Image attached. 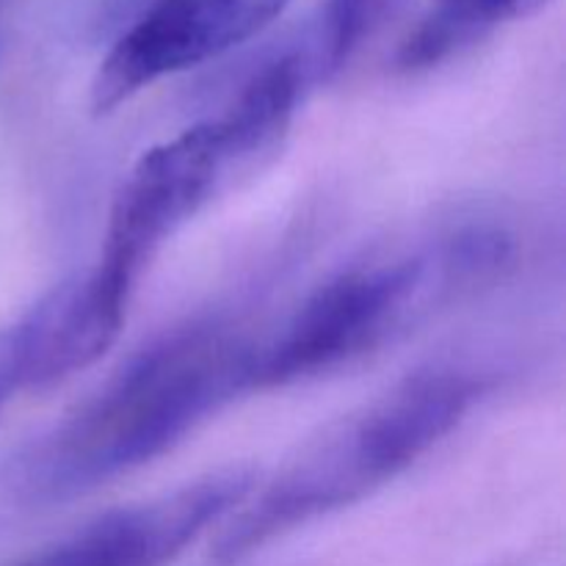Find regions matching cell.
<instances>
[{
  "label": "cell",
  "instance_id": "8",
  "mask_svg": "<svg viewBox=\"0 0 566 566\" xmlns=\"http://www.w3.org/2000/svg\"><path fill=\"white\" fill-rule=\"evenodd\" d=\"M551 0H440L429 17L409 33L398 53L403 70H429L459 50L479 42L503 22L525 20Z\"/></svg>",
  "mask_w": 566,
  "mask_h": 566
},
{
  "label": "cell",
  "instance_id": "6",
  "mask_svg": "<svg viewBox=\"0 0 566 566\" xmlns=\"http://www.w3.org/2000/svg\"><path fill=\"white\" fill-rule=\"evenodd\" d=\"M254 492L249 470H221L144 506L119 509L20 566H164Z\"/></svg>",
  "mask_w": 566,
  "mask_h": 566
},
{
  "label": "cell",
  "instance_id": "9",
  "mask_svg": "<svg viewBox=\"0 0 566 566\" xmlns=\"http://www.w3.org/2000/svg\"><path fill=\"white\" fill-rule=\"evenodd\" d=\"M379 14L381 0H326L318 20L302 42L318 81L346 66L354 50L376 25Z\"/></svg>",
  "mask_w": 566,
  "mask_h": 566
},
{
  "label": "cell",
  "instance_id": "10",
  "mask_svg": "<svg viewBox=\"0 0 566 566\" xmlns=\"http://www.w3.org/2000/svg\"><path fill=\"white\" fill-rule=\"evenodd\" d=\"M22 390L20 379V365H17V348H14V335L9 329H0V412L6 409V403L14 398V392Z\"/></svg>",
  "mask_w": 566,
  "mask_h": 566
},
{
  "label": "cell",
  "instance_id": "4",
  "mask_svg": "<svg viewBox=\"0 0 566 566\" xmlns=\"http://www.w3.org/2000/svg\"><path fill=\"white\" fill-rule=\"evenodd\" d=\"M464 287L446 238L431 252L354 263L315 287L285 329L254 346L252 390L287 387L343 368L385 346L429 298Z\"/></svg>",
  "mask_w": 566,
  "mask_h": 566
},
{
  "label": "cell",
  "instance_id": "2",
  "mask_svg": "<svg viewBox=\"0 0 566 566\" xmlns=\"http://www.w3.org/2000/svg\"><path fill=\"white\" fill-rule=\"evenodd\" d=\"M481 381L462 370H426L310 442L258 497L232 517L213 547L235 564L287 531L359 503L412 468L464 420Z\"/></svg>",
  "mask_w": 566,
  "mask_h": 566
},
{
  "label": "cell",
  "instance_id": "3",
  "mask_svg": "<svg viewBox=\"0 0 566 566\" xmlns=\"http://www.w3.org/2000/svg\"><path fill=\"white\" fill-rule=\"evenodd\" d=\"M313 83L302 50H285L249 77L230 108L144 153L114 199L99 269L136 287L188 219L276 153Z\"/></svg>",
  "mask_w": 566,
  "mask_h": 566
},
{
  "label": "cell",
  "instance_id": "5",
  "mask_svg": "<svg viewBox=\"0 0 566 566\" xmlns=\"http://www.w3.org/2000/svg\"><path fill=\"white\" fill-rule=\"evenodd\" d=\"M291 0H155L114 42L92 81V111L111 114L164 77L258 36Z\"/></svg>",
  "mask_w": 566,
  "mask_h": 566
},
{
  "label": "cell",
  "instance_id": "7",
  "mask_svg": "<svg viewBox=\"0 0 566 566\" xmlns=\"http://www.w3.org/2000/svg\"><path fill=\"white\" fill-rule=\"evenodd\" d=\"M133 287L99 265L64 282L11 326L22 390H44L92 368L125 326Z\"/></svg>",
  "mask_w": 566,
  "mask_h": 566
},
{
  "label": "cell",
  "instance_id": "1",
  "mask_svg": "<svg viewBox=\"0 0 566 566\" xmlns=\"http://www.w3.org/2000/svg\"><path fill=\"white\" fill-rule=\"evenodd\" d=\"M252 343L219 321L169 332L122 365L33 451L25 486L55 501L155 462L252 390Z\"/></svg>",
  "mask_w": 566,
  "mask_h": 566
}]
</instances>
